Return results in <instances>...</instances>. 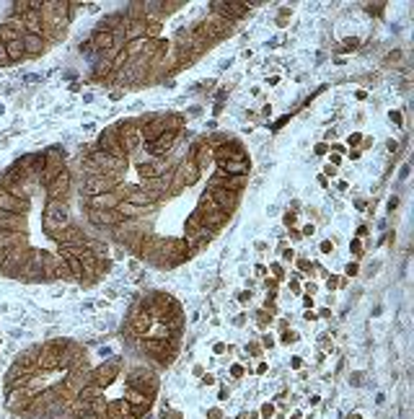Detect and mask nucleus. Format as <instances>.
I'll return each mask as SVG.
<instances>
[{
  "instance_id": "nucleus-1",
  "label": "nucleus",
  "mask_w": 414,
  "mask_h": 419,
  "mask_svg": "<svg viewBox=\"0 0 414 419\" xmlns=\"http://www.w3.org/2000/svg\"><path fill=\"white\" fill-rule=\"evenodd\" d=\"M86 158L96 166L101 174H122L124 169H127V158H114V155H109L104 150H96V145L88 148V155Z\"/></svg>"
},
{
  "instance_id": "nucleus-2",
  "label": "nucleus",
  "mask_w": 414,
  "mask_h": 419,
  "mask_svg": "<svg viewBox=\"0 0 414 419\" xmlns=\"http://www.w3.org/2000/svg\"><path fill=\"white\" fill-rule=\"evenodd\" d=\"M119 176L122 174H96V176H86V194L96 197L111 189H119Z\"/></svg>"
},
{
  "instance_id": "nucleus-3",
  "label": "nucleus",
  "mask_w": 414,
  "mask_h": 419,
  "mask_svg": "<svg viewBox=\"0 0 414 419\" xmlns=\"http://www.w3.org/2000/svg\"><path fill=\"white\" fill-rule=\"evenodd\" d=\"M207 194H210V199L223 210V213H228V215H233V210H236L238 202H241V197H238L236 192H231V189H225V187H218V184H210V187H207Z\"/></svg>"
},
{
  "instance_id": "nucleus-4",
  "label": "nucleus",
  "mask_w": 414,
  "mask_h": 419,
  "mask_svg": "<svg viewBox=\"0 0 414 419\" xmlns=\"http://www.w3.org/2000/svg\"><path fill=\"white\" fill-rule=\"evenodd\" d=\"M96 150H104V153H109L114 158H127V153H124V148H122V140H119V130L117 127H106L99 135Z\"/></svg>"
},
{
  "instance_id": "nucleus-5",
  "label": "nucleus",
  "mask_w": 414,
  "mask_h": 419,
  "mask_svg": "<svg viewBox=\"0 0 414 419\" xmlns=\"http://www.w3.org/2000/svg\"><path fill=\"white\" fill-rule=\"evenodd\" d=\"M122 189H111V192H104V194H96V197H88V210H101V213H106V210H117V204L122 202Z\"/></svg>"
},
{
  "instance_id": "nucleus-6",
  "label": "nucleus",
  "mask_w": 414,
  "mask_h": 419,
  "mask_svg": "<svg viewBox=\"0 0 414 419\" xmlns=\"http://www.w3.org/2000/svg\"><path fill=\"white\" fill-rule=\"evenodd\" d=\"M122 189V197H124V202H130V204H135V207H145V210H150V207H155L158 202L143 189V187H119Z\"/></svg>"
},
{
  "instance_id": "nucleus-7",
  "label": "nucleus",
  "mask_w": 414,
  "mask_h": 419,
  "mask_svg": "<svg viewBox=\"0 0 414 419\" xmlns=\"http://www.w3.org/2000/svg\"><path fill=\"white\" fill-rule=\"evenodd\" d=\"M88 223L94 228H117L122 223V218L117 215V210H106V213H101V210H88Z\"/></svg>"
},
{
  "instance_id": "nucleus-8",
  "label": "nucleus",
  "mask_w": 414,
  "mask_h": 419,
  "mask_svg": "<svg viewBox=\"0 0 414 419\" xmlns=\"http://www.w3.org/2000/svg\"><path fill=\"white\" fill-rule=\"evenodd\" d=\"M220 176H248L251 174V160H215Z\"/></svg>"
},
{
  "instance_id": "nucleus-9",
  "label": "nucleus",
  "mask_w": 414,
  "mask_h": 419,
  "mask_svg": "<svg viewBox=\"0 0 414 419\" xmlns=\"http://www.w3.org/2000/svg\"><path fill=\"white\" fill-rule=\"evenodd\" d=\"M70 171L67 169H62L60 174H57V179L47 187V199H62L65 202V197H67V192H70Z\"/></svg>"
},
{
  "instance_id": "nucleus-10",
  "label": "nucleus",
  "mask_w": 414,
  "mask_h": 419,
  "mask_svg": "<svg viewBox=\"0 0 414 419\" xmlns=\"http://www.w3.org/2000/svg\"><path fill=\"white\" fill-rule=\"evenodd\" d=\"M44 215L52 218V220H57V223H62L65 228L73 225L70 213H67V202H62V199H47V204H44Z\"/></svg>"
},
{
  "instance_id": "nucleus-11",
  "label": "nucleus",
  "mask_w": 414,
  "mask_h": 419,
  "mask_svg": "<svg viewBox=\"0 0 414 419\" xmlns=\"http://www.w3.org/2000/svg\"><path fill=\"white\" fill-rule=\"evenodd\" d=\"M47 47H50V41L44 39V34H24L26 57H39V55H44Z\"/></svg>"
},
{
  "instance_id": "nucleus-12",
  "label": "nucleus",
  "mask_w": 414,
  "mask_h": 419,
  "mask_svg": "<svg viewBox=\"0 0 414 419\" xmlns=\"http://www.w3.org/2000/svg\"><path fill=\"white\" fill-rule=\"evenodd\" d=\"M160 135H166V122H163V114H155V119H153V122H148L145 127H140V137H143V143H145V145L155 143Z\"/></svg>"
},
{
  "instance_id": "nucleus-13",
  "label": "nucleus",
  "mask_w": 414,
  "mask_h": 419,
  "mask_svg": "<svg viewBox=\"0 0 414 419\" xmlns=\"http://www.w3.org/2000/svg\"><path fill=\"white\" fill-rule=\"evenodd\" d=\"M0 210L3 213H16V215H24L26 213V202L24 199H18V197H13L11 192H6V189H0Z\"/></svg>"
},
{
  "instance_id": "nucleus-14",
  "label": "nucleus",
  "mask_w": 414,
  "mask_h": 419,
  "mask_svg": "<svg viewBox=\"0 0 414 419\" xmlns=\"http://www.w3.org/2000/svg\"><path fill=\"white\" fill-rule=\"evenodd\" d=\"M197 215H199V220H202L204 228H210V230H215V233L231 220V215L223 213V210H218V213H197Z\"/></svg>"
},
{
  "instance_id": "nucleus-15",
  "label": "nucleus",
  "mask_w": 414,
  "mask_h": 419,
  "mask_svg": "<svg viewBox=\"0 0 414 419\" xmlns=\"http://www.w3.org/2000/svg\"><path fill=\"white\" fill-rule=\"evenodd\" d=\"M163 122H166V132H174V135H179L181 130H184V122H187V117L184 114H163Z\"/></svg>"
},
{
  "instance_id": "nucleus-16",
  "label": "nucleus",
  "mask_w": 414,
  "mask_h": 419,
  "mask_svg": "<svg viewBox=\"0 0 414 419\" xmlns=\"http://www.w3.org/2000/svg\"><path fill=\"white\" fill-rule=\"evenodd\" d=\"M6 55H8V62H21L26 57L24 39H16V41H11V44H6Z\"/></svg>"
},
{
  "instance_id": "nucleus-17",
  "label": "nucleus",
  "mask_w": 414,
  "mask_h": 419,
  "mask_svg": "<svg viewBox=\"0 0 414 419\" xmlns=\"http://www.w3.org/2000/svg\"><path fill=\"white\" fill-rule=\"evenodd\" d=\"M114 75V67H111V62L106 60V57H101L96 65H94V78L96 80H109Z\"/></svg>"
},
{
  "instance_id": "nucleus-18",
  "label": "nucleus",
  "mask_w": 414,
  "mask_h": 419,
  "mask_svg": "<svg viewBox=\"0 0 414 419\" xmlns=\"http://www.w3.org/2000/svg\"><path fill=\"white\" fill-rule=\"evenodd\" d=\"M16 39H24V34H18L8 24H0V41H3V44H11V41H16Z\"/></svg>"
},
{
  "instance_id": "nucleus-19",
  "label": "nucleus",
  "mask_w": 414,
  "mask_h": 419,
  "mask_svg": "<svg viewBox=\"0 0 414 419\" xmlns=\"http://www.w3.org/2000/svg\"><path fill=\"white\" fill-rule=\"evenodd\" d=\"M202 228V220H199V215H197V210H194V213L184 220V230H187V236H194L197 230Z\"/></svg>"
},
{
  "instance_id": "nucleus-20",
  "label": "nucleus",
  "mask_w": 414,
  "mask_h": 419,
  "mask_svg": "<svg viewBox=\"0 0 414 419\" xmlns=\"http://www.w3.org/2000/svg\"><path fill=\"white\" fill-rule=\"evenodd\" d=\"M269 323H272V313H269L267 308L259 311V313H257V326H259V329H267Z\"/></svg>"
},
{
  "instance_id": "nucleus-21",
  "label": "nucleus",
  "mask_w": 414,
  "mask_h": 419,
  "mask_svg": "<svg viewBox=\"0 0 414 419\" xmlns=\"http://www.w3.org/2000/svg\"><path fill=\"white\" fill-rule=\"evenodd\" d=\"M293 342H298V334H295V331H287V329H285V331L280 334V344H293Z\"/></svg>"
},
{
  "instance_id": "nucleus-22",
  "label": "nucleus",
  "mask_w": 414,
  "mask_h": 419,
  "mask_svg": "<svg viewBox=\"0 0 414 419\" xmlns=\"http://www.w3.org/2000/svg\"><path fill=\"white\" fill-rule=\"evenodd\" d=\"M357 47H360V39H357V36H347V39L342 41V50H344V52H352V50H357Z\"/></svg>"
},
{
  "instance_id": "nucleus-23",
  "label": "nucleus",
  "mask_w": 414,
  "mask_h": 419,
  "mask_svg": "<svg viewBox=\"0 0 414 419\" xmlns=\"http://www.w3.org/2000/svg\"><path fill=\"white\" fill-rule=\"evenodd\" d=\"M259 416H262V419H272V416H274V406H272L269 401H267V404H262V409H259Z\"/></svg>"
},
{
  "instance_id": "nucleus-24",
  "label": "nucleus",
  "mask_w": 414,
  "mask_h": 419,
  "mask_svg": "<svg viewBox=\"0 0 414 419\" xmlns=\"http://www.w3.org/2000/svg\"><path fill=\"white\" fill-rule=\"evenodd\" d=\"M269 269H272V277H274L277 282H280V280H285V269H282V264H280V262H274Z\"/></svg>"
},
{
  "instance_id": "nucleus-25",
  "label": "nucleus",
  "mask_w": 414,
  "mask_h": 419,
  "mask_svg": "<svg viewBox=\"0 0 414 419\" xmlns=\"http://www.w3.org/2000/svg\"><path fill=\"white\" fill-rule=\"evenodd\" d=\"M282 223H285L287 228H293V225L298 223V215H295V213H290V210H287V213H285V218H282Z\"/></svg>"
},
{
  "instance_id": "nucleus-26",
  "label": "nucleus",
  "mask_w": 414,
  "mask_h": 419,
  "mask_svg": "<svg viewBox=\"0 0 414 419\" xmlns=\"http://www.w3.org/2000/svg\"><path fill=\"white\" fill-rule=\"evenodd\" d=\"M295 264H298V272H308V269H313L311 259H306V257H301V259H298Z\"/></svg>"
},
{
  "instance_id": "nucleus-27",
  "label": "nucleus",
  "mask_w": 414,
  "mask_h": 419,
  "mask_svg": "<svg viewBox=\"0 0 414 419\" xmlns=\"http://www.w3.org/2000/svg\"><path fill=\"white\" fill-rule=\"evenodd\" d=\"M243 373H246V367H243L241 362L231 365V375H233V378H243Z\"/></svg>"
},
{
  "instance_id": "nucleus-28",
  "label": "nucleus",
  "mask_w": 414,
  "mask_h": 419,
  "mask_svg": "<svg viewBox=\"0 0 414 419\" xmlns=\"http://www.w3.org/2000/svg\"><path fill=\"white\" fill-rule=\"evenodd\" d=\"M350 251H352L355 257H362V243H360V238H355V241L350 243Z\"/></svg>"
},
{
  "instance_id": "nucleus-29",
  "label": "nucleus",
  "mask_w": 414,
  "mask_h": 419,
  "mask_svg": "<svg viewBox=\"0 0 414 419\" xmlns=\"http://www.w3.org/2000/svg\"><path fill=\"white\" fill-rule=\"evenodd\" d=\"M274 344H277L274 337H269V334H264V337H262V347H264V350H272Z\"/></svg>"
},
{
  "instance_id": "nucleus-30",
  "label": "nucleus",
  "mask_w": 414,
  "mask_h": 419,
  "mask_svg": "<svg viewBox=\"0 0 414 419\" xmlns=\"http://www.w3.org/2000/svg\"><path fill=\"white\" fill-rule=\"evenodd\" d=\"M326 287H329V292H331V290H337V287H339V277H337V274H329Z\"/></svg>"
},
{
  "instance_id": "nucleus-31",
  "label": "nucleus",
  "mask_w": 414,
  "mask_h": 419,
  "mask_svg": "<svg viewBox=\"0 0 414 419\" xmlns=\"http://www.w3.org/2000/svg\"><path fill=\"white\" fill-rule=\"evenodd\" d=\"M321 254H334V241H321Z\"/></svg>"
},
{
  "instance_id": "nucleus-32",
  "label": "nucleus",
  "mask_w": 414,
  "mask_h": 419,
  "mask_svg": "<svg viewBox=\"0 0 414 419\" xmlns=\"http://www.w3.org/2000/svg\"><path fill=\"white\" fill-rule=\"evenodd\" d=\"M282 251V262H293L295 259V251L293 248H280Z\"/></svg>"
},
{
  "instance_id": "nucleus-33",
  "label": "nucleus",
  "mask_w": 414,
  "mask_h": 419,
  "mask_svg": "<svg viewBox=\"0 0 414 419\" xmlns=\"http://www.w3.org/2000/svg\"><path fill=\"white\" fill-rule=\"evenodd\" d=\"M357 272H360V267H357V262H350V264H347V269H344V274H347V277H355Z\"/></svg>"
},
{
  "instance_id": "nucleus-34",
  "label": "nucleus",
  "mask_w": 414,
  "mask_h": 419,
  "mask_svg": "<svg viewBox=\"0 0 414 419\" xmlns=\"http://www.w3.org/2000/svg\"><path fill=\"white\" fill-rule=\"evenodd\" d=\"M246 350H248V352H251L254 357H259V355H262V344H257V342H251V344H248Z\"/></svg>"
},
{
  "instance_id": "nucleus-35",
  "label": "nucleus",
  "mask_w": 414,
  "mask_h": 419,
  "mask_svg": "<svg viewBox=\"0 0 414 419\" xmlns=\"http://www.w3.org/2000/svg\"><path fill=\"white\" fill-rule=\"evenodd\" d=\"M3 65H8V55H6V44L0 41V67Z\"/></svg>"
},
{
  "instance_id": "nucleus-36",
  "label": "nucleus",
  "mask_w": 414,
  "mask_h": 419,
  "mask_svg": "<svg viewBox=\"0 0 414 419\" xmlns=\"http://www.w3.org/2000/svg\"><path fill=\"white\" fill-rule=\"evenodd\" d=\"M313 153H316V155H326V153H329V145H326V143H318V145L313 148Z\"/></svg>"
},
{
  "instance_id": "nucleus-37",
  "label": "nucleus",
  "mask_w": 414,
  "mask_h": 419,
  "mask_svg": "<svg viewBox=\"0 0 414 419\" xmlns=\"http://www.w3.org/2000/svg\"><path fill=\"white\" fill-rule=\"evenodd\" d=\"M264 287H267L269 292H274V290H277V280H274V277H269V280H264Z\"/></svg>"
},
{
  "instance_id": "nucleus-38",
  "label": "nucleus",
  "mask_w": 414,
  "mask_h": 419,
  "mask_svg": "<svg viewBox=\"0 0 414 419\" xmlns=\"http://www.w3.org/2000/svg\"><path fill=\"white\" fill-rule=\"evenodd\" d=\"M207 419H223V411L220 409H210V411H207Z\"/></svg>"
},
{
  "instance_id": "nucleus-39",
  "label": "nucleus",
  "mask_w": 414,
  "mask_h": 419,
  "mask_svg": "<svg viewBox=\"0 0 414 419\" xmlns=\"http://www.w3.org/2000/svg\"><path fill=\"white\" fill-rule=\"evenodd\" d=\"M388 119H391L394 124H399V127H401V111H391V114H388Z\"/></svg>"
},
{
  "instance_id": "nucleus-40",
  "label": "nucleus",
  "mask_w": 414,
  "mask_h": 419,
  "mask_svg": "<svg viewBox=\"0 0 414 419\" xmlns=\"http://www.w3.org/2000/svg\"><path fill=\"white\" fill-rule=\"evenodd\" d=\"M360 143H362V135L360 132H352L350 135V145H360Z\"/></svg>"
},
{
  "instance_id": "nucleus-41",
  "label": "nucleus",
  "mask_w": 414,
  "mask_h": 419,
  "mask_svg": "<svg viewBox=\"0 0 414 419\" xmlns=\"http://www.w3.org/2000/svg\"><path fill=\"white\" fill-rule=\"evenodd\" d=\"M303 308H306V311L313 308V295H303Z\"/></svg>"
},
{
  "instance_id": "nucleus-42",
  "label": "nucleus",
  "mask_w": 414,
  "mask_h": 419,
  "mask_svg": "<svg viewBox=\"0 0 414 419\" xmlns=\"http://www.w3.org/2000/svg\"><path fill=\"white\" fill-rule=\"evenodd\" d=\"M248 300H251V292H238V303H248Z\"/></svg>"
},
{
  "instance_id": "nucleus-43",
  "label": "nucleus",
  "mask_w": 414,
  "mask_h": 419,
  "mask_svg": "<svg viewBox=\"0 0 414 419\" xmlns=\"http://www.w3.org/2000/svg\"><path fill=\"white\" fill-rule=\"evenodd\" d=\"M290 367H293V370H301V367H303V360H301V357H293V360H290Z\"/></svg>"
},
{
  "instance_id": "nucleus-44",
  "label": "nucleus",
  "mask_w": 414,
  "mask_h": 419,
  "mask_svg": "<svg viewBox=\"0 0 414 419\" xmlns=\"http://www.w3.org/2000/svg\"><path fill=\"white\" fill-rule=\"evenodd\" d=\"M339 163H342V155H339V153H331V163H329V166H334V169H337Z\"/></svg>"
},
{
  "instance_id": "nucleus-45",
  "label": "nucleus",
  "mask_w": 414,
  "mask_h": 419,
  "mask_svg": "<svg viewBox=\"0 0 414 419\" xmlns=\"http://www.w3.org/2000/svg\"><path fill=\"white\" fill-rule=\"evenodd\" d=\"M202 383H204V386H213V383H215V378H213L210 373H204V375H202Z\"/></svg>"
},
{
  "instance_id": "nucleus-46",
  "label": "nucleus",
  "mask_w": 414,
  "mask_h": 419,
  "mask_svg": "<svg viewBox=\"0 0 414 419\" xmlns=\"http://www.w3.org/2000/svg\"><path fill=\"white\" fill-rule=\"evenodd\" d=\"M386 148H388L391 153H396V150H399V143H396V140H388V143H386Z\"/></svg>"
},
{
  "instance_id": "nucleus-47",
  "label": "nucleus",
  "mask_w": 414,
  "mask_h": 419,
  "mask_svg": "<svg viewBox=\"0 0 414 419\" xmlns=\"http://www.w3.org/2000/svg\"><path fill=\"white\" fill-rule=\"evenodd\" d=\"M313 233H316V228H313V225H306V228L301 230V236H313Z\"/></svg>"
},
{
  "instance_id": "nucleus-48",
  "label": "nucleus",
  "mask_w": 414,
  "mask_h": 419,
  "mask_svg": "<svg viewBox=\"0 0 414 419\" xmlns=\"http://www.w3.org/2000/svg\"><path fill=\"white\" fill-rule=\"evenodd\" d=\"M254 272H257V274H259V277H264V274H267V272H269V269H267V267H264V264H257V269H254Z\"/></svg>"
},
{
  "instance_id": "nucleus-49",
  "label": "nucleus",
  "mask_w": 414,
  "mask_h": 419,
  "mask_svg": "<svg viewBox=\"0 0 414 419\" xmlns=\"http://www.w3.org/2000/svg\"><path fill=\"white\" fill-rule=\"evenodd\" d=\"M213 352H215V355H223V352H225V344H223V342H218V344L213 347Z\"/></svg>"
},
{
  "instance_id": "nucleus-50",
  "label": "nucleus",
  "mask_w": 414,
  "mask_h": 419,
  "mask_svg": "<svg viewBox=\"0 0 414 419\" xmlns=\"http://www.w3.org/2000/svg\"><path fill=\"white\" fill-rule=\"evenodd\" d=\"M290 238H293V241H301L303 236H301V230H295V228H290Z\"/></svg>"
},
{
  "instance_id": "nucleus-51",
  "label": "nucleus",
  "mask_w": 414,
  "mask_h": 419,
  "mask_svg": "<svg viewBox=\"0 0 414 419\" xmlns=\"http://www.w3.org/2000/svg\"><path fill=\"white\" fill-rule=\"evenodd\" d=\"M334 174H337L334 166H326V169H324V176H334Z\"/></svg>"
},
{
  "instance_id": "nucleus-52",
  "label": "nucleus",
  "mask_w": 414,
  "mask_h": 419,
  "mask_svg": "<svg viewBox=\"0 0 414 419\" xmlns=\"http://www.w3.org/2000/svg\"><path fill=\"white\" fill-rule=\"evenodd\" d=\"M316 316H318V318H329V316H331V311H329V308H321Z\"/></svg>"
},
{
  "instance_id": "nucleus-53",
  "label": "nucleus",
  "mask_w": 414,
  "mask_h": 419,
  "mask_svg": "<svg viewBox=\"0 0 414 419\" xmlns=\"http://www.w3.org/2000/svg\"><path fill=\"white\" fill-rule=\"evenodd\" d=\"M269 367H267V362H259V367H257V375H264Z\"/></svg>"
},
{
  "instance_id": "nucleus-54",
  "label": "nucleus",
  "mask_w": 414,
  "mask_h": 419,
  "mask_svg": "<svg viewBox=\"0 0 414 419\" xmlns=\"http://www.w3.org/2000/svg\"><path fill=\"white\" fill-rule=\"evenodd\" d=\"M290 290H293V292H301V282L293 280V282H290Z\"/></svg>"
},
{
  "instance_id": "nucleus-55",
  "label": "nucleus",
  "mask_w": 414,
  "mask_h": 419,
  "mask_svg": "<svg viewBox=\"0 0 414 419\" xmlns=\"http://www.w3.org/2000/svg\"><path fill=\"white\" fill-rule=\"evenodd\" d=\"M362 236H367V225H360L357 228V238H362Z\"/></svg>"
},
{
  "instance_id": "nucleus-56",
  "label": "nucleus",
  "mask_w": 414,
  "mask_h": 419,
  "mask_svg": "<svg viewBox=\"0 0 414 419\" xmlns=\"http://www.w3.org/2000/svg\"><path fill=\"white\" fill-rule=\"evenodd\" d=\"M303 318H306V321H316V318H318V316H316V313H313V311H306V316H303Z\"/></svg>"
},
{
  "instance_id": "nucleus-57",
  "label": "nucleus",
  "mask_w": 414,
  "mask_h": 419,
  "mask_svg": "<svg viewBox=\"0 0 414 419\" xmlns=\"http://www.w3.org/2000/svg\"><path fill=\"white\" fill-rule=\"evenodd\" d=\"M396 204H399V199H396V197H391V199H388V210H396Z\"/></svg>"
},
{
  "instance_id": "nucleus-58",
  "label": "nucleus",
  "mask_w": 414,
  "mask_h": 419,
  "mask_svg": "<svg viewBox=\"0 0 414 419\" xmlns=\"http://www.w3.org/2000/svg\"><path fill=\"white\" fill-rule=\"evenodd\" d=\"M243 321H246L243 316H236V318H233V323H236V326H243Z\"/></svg>"
},
{
  "instance_id": "nucleus-59",
  "label": "nucleus",
  "mask_w": 414,
  "mask_h": 419,
  "mask_svg": "<svg viewBox=\"0 0 414 419\" xmlns=\"http://www.w3.org/2000/svg\"><path fill=\"white\" fill-rule=\"evenodd\" d=\"M347 419H362V416H360L357 411H352V414H347Z\"/></svg>"
},
{
  "instance_id": "nucleus-60",
  "label": "nucleus",
  "mask_w": 414,
  "mask_h": 419,
  "mask_svg": "<svg viewBox=\"0 0 414 419\" xmlns=\"http://www.w3.org/2000/svg\"><path fill=\"white\" fill-rule=\"evenodd\" d=\"M171 419H181V414H179V411H174V414H171Z\"/></svg>"
},
{
  "instance_id": "nucleus-61",
  "label": "nucleus",
  "mask_w": 414,
  "mask_h": 419,
  "mask_svg": "<svg viewBox=\"0 0 414 419\" xmlns=\"http://www.w3.org/2000/svg\"><path fill=\"white\" fill-rule=\"evenodd\" d=\"M290 419H301V414H293V416H290Z\"/></svg>"
}]
</instances>
